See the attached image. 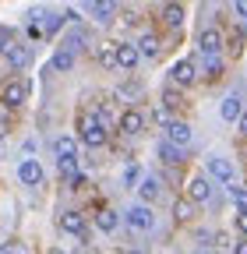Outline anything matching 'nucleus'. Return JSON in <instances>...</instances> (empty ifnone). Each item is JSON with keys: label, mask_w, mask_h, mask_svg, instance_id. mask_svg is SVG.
<instances>
[{"label": "nucleus", "mask_w": 247, "mask_h": 254, "mask_svg": "<svg viewBox=\"0 0 247 254\" xmlns=\"http://www.w3.org/2000/svg\"><path fill=\"white\" fill-rule=\"evenodd\" d=\"M81 141H85L88 148H96V145H103V141H106V131H103V124H99L96 117L81 120Z\"/></svg>", "instance_id": "1"}, {"label": "nucleus", "mask_w": 247, "mask_h": 254, "mask_svg": "<svg viewBox=\"0 0 247 254\" xmlns=\"http://www.w3.org/2000/svg\"><path fill=\"white\" fill-rule=\"evenodd\" d=\"M127 222H131V230H152V226H156V215H152V208L148 205H134L131 212H127Z\"/></svg>", "instance_id": "2"}, {"label": "nucleus", "mask_w": 247, "mask_h": 254, "mask_svg": "<svg viewBox=\"0 0 247 254\" xmlns=\"http://www.w3.org/2000/svg\"><path fill=\"white\" fill-rule=\"evenodd\" d=\"M198 50L205 53V57H215L223 50V36L215 28H205V32H198Z\"/></svg>", "instance_id": "3"}, {"label": "nucleus", "mask_w": 247, "mask_h": 254, "mask_svg": "<svg viewBox=\"0 0 247 254\" xmlns=\"http://www.w3.org/2000/svg\"><path fill=\"white\" fill-rule=\"evenodd\" d=\"M113 50H117V67H124V71H134V67H138L141 57H138V50H134L131 43H117Z\"/></svg>", "instance_id": "4"}, {"label": "nucleus", "mask_w": 247, "mask_h": 254, "mask_svg": "<svg viewBox=\"0 0 247 254\" xmlns=\"http://www.w3.org/2000/svg\"><path fill=\"white\" fill-rule=\"evenodd\" d=\"M187 198H191V201H208V198H212V180L201 177V173L191 177V184H187Z\"/></svg>", "instance_id": "5"}, {"label": "nucleus", "mask_w": 247, "mask_h": 254, "mask_svg": "<svg viewBox=\"0 0 247 254\" xmlns=\"http://www.w3.org/2000/svg\"><path fill=\"white\" fill-rule=\"evenodd\" d=\"M18 177H21V184H28V187H39V184H43V166L36 163V159H25V163L18 166Z\"/></svg>", "instance_id": "6"}, {"label": "nucleus", "mask_w": 247, "mask_h": 254, "mask_svg": "<svg viewBox=\"0 0 247 254\" xmlns=\"http://www.w3.org/2000/svg\"><path fill=\"white\" fill-rule=\"evenodd\" d=\"M4 57H7L11 67L21 71V67H28V64H32V46H14V43H11V46L4 50Z\"/></svg>", "instance_id": "7"}, {"label": "nucleus", "mask_w": 247, "mask_h": 254, "mask_svg": "<svg viewBox=\"0 0 247 254\" xmlns=\"http://www.w3.org/2000/svg\"><path fill=\"white\" fill-rule=\"evenodd\" d=\"M208 173L215 180H223V184H233L237 180V170H233V163H226V159H208Z\"/></svg>", "instance_id": "8"}, {"label": "nucleus", "mask_w": 247, "mask_h": 254, "mask_svg": "<svg viewBox=\"0 0 247 254\" xmlns=\"http://www.w3.org/2000/svg\"><path fill=\"white\" fill-rule=\"evenodd\" d=\"M25 95H28V81H11V85H4V103H7V106H21Z\"/></svg>", "instance_id": "9"}, {"label": "nucleus", "mask_w": 247, "mask_h": 254, "mask_svg": "<svg viewBox=\"0 0 247 254\" xmlns=\"http://www.w3.org/2000/svg\"><path fill=\"white\" fill-rule=\"evenodd\" d=\"M60 230L81 237V233H85V215H81V212H64V215H60Z\"/></svg>", "instance_id": "10"}, {"label": "nucleus", "mask_w": 247, "mask_h": 254, "mask_svg": "<svg viewBox=\"0 0 247 254\" xmlns=\"http://www.w3.org/2000/svg\"><path fill=\"white\" fill-rule=\"evenodd\" d=\"M166 134H170V145L177 148V145H187V141H191V127L180 124V120H173V124L166 127Z\"/></svg>", "instance_id": "11"}, {"label": "nucleus", "mask_w": 247, "mask_h": 254, "mask_svg": "<svg viewBox=\"0 0 247 254\" xmlns=\"http://www.w3.org/2000/svg\"><path fill=\"white\" fill-rule=\"evenodd\" d=\"M194 78H198V71H194L191 60H180L177 67H173V81H177V85H191Z\"/></svg>", "instance_id": "12"}, {"label": "nucleus", "mask_w": 247, "mask_h": 254, "mask_svg": "<svg viewBox=\"0 0 247 254\" xmlns=\"http://www.w3.org/2000/svg\"><path fill=\"white\" fill-rule=\"evenodd\" d=\"M141 127H145V120H141L138 110H127V113L120 117V131H124V134H138Z\"/></svg>", "instance_id": "13"}, {"label": "nucleus", "mask_w": 247, "mask_h": 254, "mask_svg": "<svg viewBox=\"0 0 247 254\" xmlns=\"http://www.w3.org/2000/svg\"><path fill=\"white\" fill-rule=\"evenodd\" d=\"M219 113H223V120H240V99H237V95H226V99H223V106H219Z\"/></svg>", "instance_id": "14"}, {"label": "nucleus", "mask_w": 247, "mask_h": 254, "mask_svg": "<svg viewBox=\"0 0 247 254\" xmlns=\"http://www.w3.org/2000/svg\"><path fill=\"white\" fill-rule=\"evenodd\" d=\"M138 194H141V201H145V205H148V201H156V198H159V184L152 180V177H145V180L138 184Z\"/></svg>", "instance_id": "15"}, {"label": "nucleus", "mask_w": 247, "mask_h": 254, "mask_svg": "<svg viewBox=\"0 0 247 254\" xmlns=\"http://www.w3.org/2000/svg\"><path fill=\"white\" fill-rule=\"evenodd\" d=\"M96 226H99L103 233H113V230H117V212H113V208H103V212L96 215Z\"/></svg>", "instance_id": "16"}, {"label": "nucleus", "mask_w": 247, "mask_h": 254, "mask_svg": "<svg viewBox=\"0 0 247 254\" xmlns=\"http://www.w3.org/2000/svg\"><path fill=\"white\" fill-rule=\"evenodd\" d=\"M163 21L177 28V25L184 21V7H180V4H166V7H163Z\"/></svg>", "instance_id": "17"}, {"label": "nucleus", "mask_w": 247, "mask_h": 254, "mask_svg": "<svg viewBox=\"0 0 247 254\" xmlns=\"http://www.w3.org/2000/svg\"><path fill=\"white\" fill-rule=\"evenodd\" d=\"M134 50H138V57H141V53H145V57H156V53H159V39H156V36H145Z\"/></svg>", "instance_id": "18"}, {"label": "nucleus", "mask_w": 247, "mask_h": 254, "mask_svg": "<svg viewBox=\"0 0 247 254\" xmlns=\"http://www.w3.org/2000/svg\"><path fill=\"white\" fill-rule=\"evenodd\" d=\"M57 155L60 159H74V138H57Z\"/></svg>", "instance_id": "19"}, {"label": "nucleus", "mask_w": 247, "mask_h": 254, "mask_svg": "<svg viewBox=\"0 0 247 254\" xmlns=\"http://www.w3.org/2000/svg\"><path fill=\"white\" fill-rule=\"evenodd\" d=\"M71 64H74V53H71V50H60V53L53 57V67H57V71H71Z\"/></svg>", "instance_id": "20"}, {"label": "nucleus", "mask_w": 247, "mask_h": 254, "mask_svg": "<svg viewBox=\"0 0 247 254\" xmlns=\"http://www.w3.org/2000/svg\"><path fill=\"white\" fill-rule=\"evenodd\" d=\"M99 60L106 64V67H117V50H113V43H106V46L99 50Z\"/></svg>", "instance_id": "21"}, {"label": "nucleus", "mask_w": 247, "mask_h": 254, "mask_svg": "<svg viewBox=\"0 0 247 254\" xmlns=\"http://www.w3.org/2000/svg\"><path fill=\"white\" fill-rule=\"evenodd\" d=\"M159 155H163V159H166V163H180V148H173V145H170V141H166V145H163V148H159Z\"/></svg>", "instance_id": "22"}, {"label": "nucleus", "mask_w": 247, "mask_h": 254, "mask_svg": "<svg viewBox=\"0 0 247 254\" xmlns=\"http://www.w3.org/2000/svg\"><path fill=\"white\" fill-rule=\"evenodd\" d=\"M223 74V64L215 60V57H208V64H205V78H219Z\"/></svg>", "instance_id": "23"}, {"label": "nucleus", "mask_w": 247, "mask_h": 254, "mask_svg": "<svg viewBox=\"0 0 247 254\" xmlns=\"http://www.w3.org/2000/svg\"><path fill=\"white\" fill-rule=\"evenodd\" d=\"M88 11H92V14H96L99 21H110V14H113V7H110V4H92Z\"/></svg>", "instance_id": "24"}, {"label": "nucleus", "mask_w": 247, "mask_h": 254, "mask_svg": "<svg viewBox=\"0 0 247 254\" xmlns=\"http://www.w3.org/2000/svg\"><path fill=\"white\" fill-rule=\"evenodd\" d=\"M0 254H25V244H18V240H7L4 247H0Z\"/></svg>", "instance_id": "25"}, {"label": "nucleus", "mask_w": 247, "mask_h": 254, "mask_svg": "<svg viewBox=\"0 0 247 254\" xmlns=\"http://www.w3.org/2000/svg\"><path fill=\"white\" fill-rule=\"evenodd\" d=\"M173 212H177V219H191V201H177Z\"/></svg>", "instance_id": "26"}, {"label": "nucleus", "mask_w": 247, "mask_h": 254, "mask_svg": "<svg viewBox=\"0 0 247 254\" xmlns=\"http://www.w3.org/2000/svg\"><path fill=\"white\" fill-rule=\"evenodd\" d=\"M57 166H60V173H64V177H71V173H74V159H57Z\"/></svg>", "instance_id": "27"}, {"label": "nucleus", "mask_w": 247, "mask_h": 254, "mask_svg": "<svg viewBox=\"0 0 247 254\" xmlns=\"http://www.w3.org/2000/svg\"><path fill=\"white\" fill-rule=\"evenodd\" d=\"M237 230L247 237V208H240V212H237Z\"/></svg>", "instance_id": "28"}, {"label": "nucleus", "mask_w": 247, "mask_h": 254, "mask_svg": "<svg viewBox=\"0 0 247 254\" xmlns=\"http://www.w3.org/2000/svg\"><path fill=\"white\" fill-rule=\"evenodd\" d=\"M233 198H247V184H233Z\"/></svg>", "instance_id": "29"}, {"label": "nucleus", "mask_w": 247, "mask_h": 254, "mask_svg": "<svg viewBox=\"0 0 247 254\" xmlns=\"http://www.w3.org/2000/svg\"><path fill=\"white\" fill-rule=\"evenodd\" d=\"M215 244H219V247H233V240L226 233H215Z\"/></svg>", "instance_id": "30"}, {"label": "nucleus", "mask_w": 247, "mask_h": 254, "mask_svg": "<svg viewBox=\"0 0 247 254\" xmlns=\"http://www.w3.org/2000/svg\"><path fill=\"white\" fill-rule=\"evenodd\" d=\"M233 254H247V237H244V240H237V244H233Z\"/></svg>", "instance_id": "31"}, {"label": "nucleus", "mask_w": 247, "mask_h": 254, "mask_svg": "<svg viewBox=\"0 0 247 254\" xmlns=\"http://www.w3.org/2000/svg\"><path fill=\"white\" fill-rule=\"evenodd\" d=\"M7 46H11V39H7V32H0V53H4Z\"/></svg>", "instance_id": "32"}, {"label": "nucleus", "mask_w": 247, "mask_h": 254, "mask_svg": "<svg viewBox=\"0 0 247 254\" xmlns=\"http://www.w3.org/2000/svg\"><path fill=\"white\" fill-rule=\"evenodd\" d=\"M240 134H247V113H240Z\"/></svg>", "instance_id": "33"}, {"label": "nucleus", "mask_w": 247, "mask_h": 254, "mask_svg": "<svg viewBox=\"0 0 247 254\" xmlns=\"http://www.w3.org/2000/svg\"><path fill=\"white\" fill-rule=\"evenodd\" d=\"M233 11H237V14H247V0H244V4H237Z\"/></svg>", "instance_id": "34"}, {"label": "nucleus", "mask_w": 247, "mask_h": 254, "mask_svg": "<svg viewBox=\"0 0 247 254\" xmlns=\"http://www.w3.org/2000/svg\"><path fill=\"white\" fill-rule=\"evenodd\" d=\"M50 254H64V251H60V247H53V251H50Z\"/></svg>", "instance_id": "35"}, {"label": "nucleus", "mask_w": 247, "mask_h": 254, "mask_svg": "<svg viewBox=\"0 0 247 254\" xmlns=\"http://www.w3.org/2000/svg\"><path fill=\"white\" fill-rule=\"evenodd\" d=\"M127 254H145V251H127Z\"/></svg>", "instance_id": "36"}, {"label": "nucleus", "mask_w": 247, "mask_h": 254, "mask_svg": "<svg viewBox=\"0 0 247 254\" xmlns=\"http://www.w3.org/2000/svg\"><path fill=\"white\" fill-rule=\"evenodd\" d=\"M0 152H4V138H0Z\"/></svg>", "instance_id": "37"}]
</instances>
